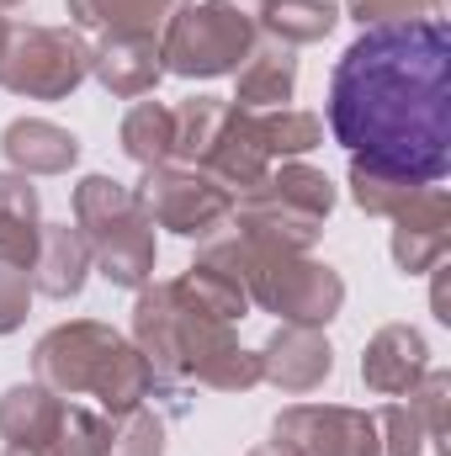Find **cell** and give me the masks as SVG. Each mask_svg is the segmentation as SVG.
<instances>
[{
  "label": "cell",
  "mask_w": 451,
  "mask_h": 456,
  "mask_svg": "<svg viewBox=\"0 0 451 456\" xmlns=\"http://www.w3.org/2000/svg\"><path fill=\"white\" fill-rule=\"evenodd\" d=\"M404 398H409V409L420 414L425 441L441 452V446H447V430H451V371H436V366H430V371L404 393Z\"/></svg>",
  "instance_id": "31"
},
{
  "label": "cell",
  "mask_w": 451,
  "mask_h": 456,
  "mask_svg": "<svg viewBox=\"0 0 451 456\" xmlns=\"http://www.w3.org/2000/svg\"><path fill=\"white\" fill-rule=\"evenodd\" d=\"M144 208H138V197H133V186H122L112 175H86L80 186H75V228L86 233V239H102V233H112V228L133 224Z\"/></svg>",
  "instance_id": "26"
},
{
  "label": "cell",
  "mask_w": 451,
  "mask_h": 456,
  "mask_svg": "<svg viewBox=\"0 0 451 456\" xmlns=\"http://www.w3.org/2000/svg\"><path fill=\"white\" fill-rule=\"evenodd\" d=\"M5 5H21V0H0V11H5Z\"/></svg>",
  "instance_id": "39"
},
{
  "label": "cell",
  "mask_w": 451,
  "mask_h": 456,
  "mask_svg": "<svg viewBox=\"0 0 451 456\" xmlns=\"http://www.w3.org/2000/svg\"><path fill=\"white\" fill-rule=\"evenodd\" d=\"M271 441L292 456H372V414L345 403H292L276 414Z\"/></svg>",
  "instance_id": "7"
},
{
  "label": "cell",
  "mask_w": 451,
  "mask_h": 456,
  "mask_svg": "<svg viewBox=\"0 0 451 456\" xmlns=\"http://www.w3.org/2000/svg\"><path fill=\"white\" fill-rule=\"evenodd\" d=\"M298 91V48L260 37L250 59L234 69V107L239 112H276Z\"/></svg>",
  "instance_id": "15"
},
{
  "label": "cell",
  "mask_w": 451,
  "mask_h": 456,
  "mask_svg": "<svg viewBox=\"0 0 451 456\" xmlns=\"http://www.w3.org/2000/svg\"><path fill=\"white\" fill-rule=\"evenodd\" d=\"M37 233H43V218H37V186H32V175L0 170V265L32 271Z\"/></svg>",
  "instance_id": "21"
},
{
  "label": "cell",
  "mask_w": 451,
  "mask_h": 456,
  "mask_svg": "<svg viewBox=\"0 0 451 456\" xmlns=\"http://www.w3.org/2000/svg\"><path fill=\"white\" fill-rule=\"evenodd\" d=\"M144 218L154 228H170L181 239H213L234 218V191H224L208 170L197 165H154L144 170V181L133 186Z\"/></svg>",
  "instance_id": "6"
},
{
  "label": "cell",
  "mask_w": 451,
  "mask_h": 456,
  "mask_svg": "<svg viewBox=\"0 0 451 456\" xmlns=\"http://www.w3.org/2000/svg\"><path fill=\"white\" fill-rule=\"evenodd\" d=\"M32 382H43L59 398H102L107 419L154 398V371L138 355V345L122 340L102 319H70L48 330L32 350Z\"/></svg>",
  "instance_id": "2"
},
{
  "label": "cell",
  "mask_w": 451,
  "mask_h": 456,
  "mask_svg": "<svg viewBox=\"0 0 451 456\" xmlns=\"http://www.w3.org/2000/svg\"><path fill=\"white\" fill-rule=\"evenodd\" d=\"M255 43L260 32L234 0H202V5L186 0L160 32V64L165 75H181V80H218L250 59Z\"/></svg>",
  "instance_id": "3"
},
{
  "label": "cell",
  "mask_w": 451,
  "mask_h": 456,
  "mask_svg": "<svg viewBox=\"0 0 451 456\" xmlns=\"http://www.w3.org/2000/svg\"><path fill=\"white\" fill-rule=\"evenodd\" d=\"M287 202H298L303 213H314L319 224L335 213V181L324 175V170H314V165H303V159H282V165H271V175H266Z\"/></svg>",
  "instance_id": "29"
},
{
  "label": "cell",
  "mask_w": 451,
  "mask_h": 456,
  "mask_svg": "<svg viewBox=\"0 0 451 456\" xmlns=\"http://www.w3.org/2000/svg\"><path fill=\"white\" fill-rule=\"evenodd\" d=\"M91 239L80 233L75 224H43L37 233V255H32V292L53 297V303H70L80 297L86 276H91Z\"/></svg>",
  "instance_id": "14"
},
{
  "label": "cell",
  "mask_w": 451,
  "mask_h": 456,
  "mask_svg": "<svg viewBox=\"0 0 451 456\" xmlns=\"http://www.w3.org/2000/svg\"><path fill=\"white\" fill-rule=\"evenodd\" d=\"M91 75L102 80L107 96H122V102L154 96V86L165 80L160 37H149V32H102V43H91Z\"/></svg>",
  "instance_id": "12"
},
{
  "label": "cell",
  "mask_w": 451,
  "mask_h": 456,
  "mask_svg": "<svg viewBox=\"0 0 451 456\" xmlns=\"http://www.w3.org/2000/svg\"><path fill=\"white\" fill-rule=\"evenodd\" d=\"M107 456H165V419L138 403L127 414L112 419V441H107Z\"/></svg>",
  "instance_id": "33"
},
{
  "label": "cell",
  "mask_w": 451,
  "mask_h": 456,
  "mask_svg": "<svg viewBox=\"0 0 451 456\" xmlns=\"http://www.w3.org/2000/svg\"><path fill=\"white\" fill-rule=\"evenodd\" d=\"M32 308V276L16 265H0V335H16Z\"/></svg>",
  "instance_id": "35"
},
{
  "label": "cell",
  "mask_w": 451,
  "mask_h": 456,
  "mask_svg": "<svg viewBox=\"0 0 451 456\" xmlns=\"http://www.w3.org/2000/svg\"><path fill=\"white\" fill-rule=\"evenodd\" d=\"M107 441H112V419L64 403V419H59V436H53L48 456H107Z\"/></svg>",
  "instance_id": "32"
},
{
  "label": "cell",
  "mask_w": 451,
  "mask_h": 456,
  "mask_svg": "<svg viewBox=\"0 0 451 456\" xmlns=\"http://www.w3.org/2000/svg\"><path fill=\"white\" fill-rule=\"evenodd\" d=\"M154 260H160V244H154V224L138 213L133 224L112 228L102 239H91V265L112 281V287H149L154 281Z\"/></svg>",
  "instance_id": "19"
},
{
  "label": "cell",
  "mask_w": 451,
  "mask_h": 456,
  "mask_svg": "<svg viewBox=\"0 0 451 456\" xmlns=\"http://www.w3.org/2000/svg\"><path fill=\"white\" fill-rule=\"evenodd\" d=\"M260 37L287 43V48H308L324 43L340 21V0H234Z\"/></svg>",
  "instance_id": "17"
},
{
  "label": "cell",
  "mask_w": 451,
  "mask_h": 456,
  "mask_svg": "<svg viewBox=\"0 0 451 456\" xmlns=\"http://www.w3.org/2000/svg\"><path fill=\"white\" fill-rule=\"evenodd\" d=\"M330 133L350 159L425 186L451 175V37L441 16L361 27L330 69Z\"/></svg>",
  "instance_id": "1"
},
{
  "label": "cell",
  "mask_w": 451,
  "mask_h": 456,
  "mask_svg": "<svg viewBox=\"0 0 451 456\" xmlns=\"http://www.w3.org/2000/svg\"><path fill=\"white\" fill-rule=\"evenodd\" d=\"M425 425L409 403L372 409V456H425Z\"/></svg>",
  "instance_id": "30"
},
{
  "label": "cell",
  "mask_w": 451,
  "mask_h": 456,
  "mask_svg": "<svg viewBox=\"0 0 451 456\" xmlns=\"http://www.w3.org/2000/svg\"><path fill=\"white\" fill-rule=\"evenodd\" d=\"M250 456H292V452H287L282 441H266V446H255V452H250Z\"/></svg>",
  "instance_id": "36"
},
{
  "label": "cell",
  "mask_w": 451,
  "mask_h": 456,
  "mask_svg": "<svg viewBox=\"0 0 451 456\" xmlns=\"http://www.w3.org/2000/svg\"><path fill=\"white\" fill-rule=\"evenodd\" d=\"M197 170H208V175H213L224 191H234V197H244L250 186H260V181L271 175V159H266V149L255 143L250 112H239V107H234L228 127L218 133V143L208 149V159H202Z\"/></svg>",
  "instance_id": "20"
},
{
  "label": "cell",
  "mask_w": 451,
  "mask_h": 456,
  "mask_svg": "<svg viewBox=\"0 0 451 456\" xmlns=\"http://www.w3.org/2000/svg\"><path fill=\"white\" fill-rule=\"evenodd\" d=\"M350 21L361 27H388V21H425L441 16V0H345Z\"/></svg>",
  "instance_id": "34"
},
{
  "label": "cell",
  "mask_w": 451,
  "mask_h": 456,
  "mask_svg": "<svg viewBox=\"0 0 451 456\" xmlns=\"http://www.w3.org/2000/svg\"><path fill=\"white\" fill-rule=\"evenodd\" d=\"M64 419V398L48 393L43 382H16L0 393V436L5 446H27V452H48Z\"/></svg>",
  "instance_id": "18"
},
{
  "label": "cell",
  "mask_w": 451,
  "mask_h": 456,
  "mask_svg": "<svg viewBox=\"0 0 451 456\" xmlns=\"http://www.w3.org/2000/svg\"><path fill=\"white\" fill-rule=\"evenodd\" d=\"M234 233H244L255 249H271V255H308L319 244L324 224L314 213H303L298 202H287L271 181L250 186L244 197H234Z\"/></svg>",
  "instance_id": "8"
},
{
  "label": "cell",
  "mask_w": 451,
  "mask_h": 456,
  "mask_svg": "<svg viewBox=\"0 0 451 456\" xmlns=\"http://www.w3.org/2000/svg\"><path fill=\"white\" fill-rule=\"evenodd\" d=\"M244 239V233H239ZM250 244V239H244ZM250 303L276 314L282 324H303V330H324L345 308V281L335 265L308 260V255H271L250 244V271H244Z\"/></svg>",
  "instance_id": "4"
},
{
  "label": "cell",
  "mask_w": 451,
  "mask_h": 456,
  "mask_svg": "<svg viewBox=\"0 0 451 456\" xmlns=\"http://www.w3.org/2000/svg\"><path fill=\"white\" fill-rule=\"evenodd\" d=\"M5 456H48V452H27V446H5Z\"/></svg>",
  "instance_id": "38"
},
{
  "label": "cell",
  "mask_w": 451,
  "mask_h": 456,
  "mask_svg": "<svg viewBox=\"0 0 451 456\" xmlns=\"http://www.w3.org/2000/svg\"><path fill=\"white\" fill-rule=\"evenodd\" d=\"M5 43H11V21L0 16V53H5Z\"/></svg>",
  "instance_id": "37"
},
{
  "label": "cell",
  "mask_w": 451,
  "mask_h": 456,
  "mask_svg": "<svg viewBox=\"0 0 451 456\" xmlns=\"http://www.w3.org/2000/svg\"><path fill=\"white\" fill-rule=\"evenodd\" d=\"M345 181H350V202L361 213H372V218H398L425 191V181H414V175H404L393 165H377V159H350Z\"/></svg>",
  "instance_id": "24"
},
{
  "label": "cell",
  "mask_w": 451,
  "mask_h": 456,
  "mask_svg": "<svg viewBox=\"0 0 451 456\" xmlns=\"http://www.w3.org/2000/svg\"><path fill=\"white\" fill-rule=\"evenodd\" d=\"M255 143L266 149V159H303L308 149L324 143V117L319 112H298V107H276V112H250Z\"/></svg>",
  "instance_id": "27"
},
{
  "label": "cell",
  "mask_w": 451,
  "mask_h": 456,
  "mask_svg": "<svg viewBox=\"0 0 451 456\" xmlns=\"http://www.w3.org/2000/svg\"><path fill=\"white\" fill-rule=\"evenodd\" d=\"M170 287H176V297H181V303H192L197 314H213V319H224V324H239V319L255 308V303H250V292H244V281H239L228 265L202 260V255H197V260L170 281Z\"/></svg>",
  "instance_id": "22"
},
{
  "label": "cell",
  "mask_w": 451,
  "mask_h": 456,
  "mask_svg": "<svg viewBox=\"0 0 451 456\" xmlns=\"http://www.w3.org/2000/svg\"><path fill=\"white\" fill-rule=\"evenodd\" d=\"M393 260L404 276H430L451 249V197L447 186H425L398 218H393V239H388Z\"/></svg>",
  "instance_id": "11"
},
{
  "label": "cell",
  "mask_w": 451,
  "mask_h": 456,
  "mask_svg": "<svg viewBox=\"0 0 451 456\" xmlns=\"http://www.w3.org/2000/svg\"><path fill=\"white\" fill-rule=\"evenodd\" d=\"M425 371H430V345L409 324H382L361 350V382L377 398H404Z\"/></svg>",
  "instance_id": "13"
},
{
  "label": "cell",
  "mask_w": 451,
  "mask_h": 456,
  "mask_svg": "<svg viewBox=\"0 0 451 456\" xmlns=\"http://www.w3.org/2000/svg\"><path fill=\"white\" fill-rule=\"evenodd\" d=\"M181 5L186 0H70V21L86 32H149V37H160Z\"/></svg>",
  "instance_id": "23"
},
{
  "label": "cell",
  "mask_w": 451,
  "mask_h": 456,
  "mask_svg": "<svg viewBox=\"0 0 451 456\" xmlns=\"http://www.w3.org/2000/svg\"><path fill=\"white\" fill-rule=\"evenodd\" d=\"M255 355H260V382H271L292 398L324 387L335 371V350L324 340V330H303V324H276V335Z\"/></svg>",
  "instance_id": "10"
},
{
  "label": "cell",
  "mask_w": 451,
  "mask_h": 456,
  "mask_svg": "<svg viewBox=\"0 0 451 456\" xmlns=\"http://www.w3.org/2000/svg\"><path fill=\"white\" fill-rule=\"evenodd\" d=\"M91 80V43L75 27H11L0 86L27 102H64Z\"/></svg>",
  "instance_id": "5"
},
{
  "label": "cell",
  "mask_w": 451,
  "mask_h": 456,
  "mask_svg": "<svg viewBox=\"0 0 451 456\" xmlns=\"http://www.w3.org/2000/svg\"><path fill=\"white\" fill-rule=\"evenodd\" d=\"M170 117H176V159L181 165H202L208 149L218 143V133L228 127V117H234V102H224V96H186V102L170 107Z\"/></svg>",
  "instance_id": "28"
},
{
  "label": "cell",
  "mask_w": 451,
  "mask_h": 456,
  "mask_svg": "<svg viewBox=\"0 0 451 456\" xmlns=\"http://www.w3.org/2000/svg\"><path fill=\"white\" fill-rule=\"evenodd\" d=\"M133 345L154 371V387H186V355H181V303L170 281L138 287L133 303Z\"/></svg>",
  "instance_id": "9"
},
{
  "label": "cell",
  "mask_w": 451,
  "mask_h": 456,
  "mask_svg": "<svg viewBox=\"0 0 451 456\" xmlns=\"http://www.w3.org/2000/svg\"><path fill=\"white\" fill-rule=\"evenodd\" d=\"M117 143L133 165L154 170V165H170L176 159V117L165 102H133L122 127H117Z\"/></svg>",
  "instance_id": "25"
},
{
  "label": "cell",
  "mask_w": 451,
  "mask_h": 456,
  "mask_svg": "<svg viewBox=\"0 0 451 456\" xmlns=\"http://www.w3.org/2000/svg\"><path fill=\"white\" fill-rule=\"evenodd\" d=\"M0 149H5L11 170H21V175H64L80 159V138L70 127L48 122V117H16V122H5Z\"/></svg>",
  "instance_id": "16"
}]
</instances>
